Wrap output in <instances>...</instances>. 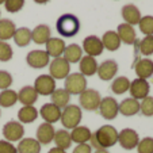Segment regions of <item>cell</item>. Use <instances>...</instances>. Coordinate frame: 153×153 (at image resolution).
<instances>
[{
  "mask_svg": "<svg viewBox=\"0 0 153 153\" xmlns=\"http://www.w3.org/2000/svg\"><path fill=\"white\" fill-rule=\"evenodd\" d=\"M91 146L95 149H108L118 142V130L111 125H103L91 136Z\"/></svg>",
  "mask_w": 153,
  "mask_h": 153,
  "instance_id": "6da1fadb",
  "label": "cell"
},
{
  "mask_svg": "<svg viewBox=\"0 0 153 153\" xmlns=\"http://www.w3.org/2000/svg\"><path fill=\"white\" fill-rule=\"evenodd\" d=\"M56 29L61 37L72 38L80 31V20L73 14H64L56 22Z\"/></svg>",
  "mask_w": 153,
  "mask_h": 153,
  "instance_id": "7a4b0ae2",
  "label": "cell"
},
{
  "mask_svg": "<svg viewBox=\"0 0 153 153\" xmlns=\"http://www.w3.org/2000/svg\"><path fill=\"white\" fill-rule=\"evenodd\" d=\"M83 118V113H81L80 106L77 104H68L65 108L61 111V123L65 127V130H72L79 126Z\"/></svg>",
  "mask_w": 153,
  "mask_h": 153,
  "instance_id": "3957f363",
  "label": "cell"
},
{
  "mask_svg": "<svg viewBox=\"0 0 153 153\" xmlns=\"http://www.w3.org/2000/svg\"><path fill=\"white\" fill-rule=\"evenodd\" d=\"M64 90L69 95H80L87 90V79L80 72L69 73L64 81Z\"/></svg>",
  "mask_w": 153,
  "mask_h": 153,
  "instance_id": "277c9868",
  "label": "cell"
},
{
  "mask_svg": "<svg viewBox=\"0 0 153 153\" xmlns=\"http://www.w3.org/2000/svg\"><path fill=\"white\" fill-rule=\"evenodd\" d=\"M80 108H84L87 111H96L99 108V104H100L102 96L99 94V91L92 90V88H87L85 91L80 94Z\"/></svg>",
  "mask_w": 153,
  "mask_h": 153,
  "instance_id": "5b68a950",
  "label": "cell"
},
{
  "mask_svg": "<svg viewBox=\"0 0 153 153\" xmlns=\"http://www.w3.org/2000/svg\"><path fill=\"white\" fill-rule=\"evenodd\" d=\"M69 73H71V64L64 57L53 58V61L49 64V75L54 80L67 79V76Z\"/></svg>",
  "mask_w": 153,
  "mask_h": 153,
  "instance_id": "8992f818",
  "label": "cell"
},
{
  "mask_svg": "<svg viewBox=\"0 0 153 153\" xmlns=\"http://www.w3.org/2000/svg\"><path fill=\"white\" fill-rule=\"evenodd\" d=\"M98 110L104 119L111 121V119H115L119 114V103L111 96H106V98H102Z\"/></svg>",
  "mask_w": 153,
  "mask_h": 153,
  "instance_id": "52a82bcc",
  "label": "cell"
},
{
  "mask_svg": "<svg viewBox=\"0 0 153 153\" xmlns=\"http://www.w3.org/2000/svg\"><path fill=\"white\" fill-rule=\"evenodd\" d=\"M3 136L6 141L15 142L20 141L25 136V127L23 125L18 121H10L3 126Z\"/></svg>",
  "mask_w": 153,
  "mask_h": 153,
  "instance_id": "ba28073f",
  "label": "cell"
},
{
  "mask_svg": "<svg viewBox=\"0 0 153 153\" xmlns=\"http://www.w3.org/2000/svg\"><path fill=\"white\" fill-rule=\"evenodd\" d=\"M138 142H140L138 133H137L134 129L126 127V129L118 131V144L121 145L123 149H126V150L134 149V148H137Z\"/></svg>",
  "mask_w": 153,
  "mask_h": 153,
  "instance_id": "9c48e42d",
  "label": "cell"
},
{
  "mask_svg": "<svg viewBox=\"0 0 153 153\" xmlns=\"http://www.w3.org/2000/svg\"><path fill=\"white\" fill-rule=\"evenodd\" d=\"M34 88L38 95L50 96L56 91V80L50 75H41L35 79Z\"/></svg>",
  "mask_w": 153,
  "mask_h": 153,
  "instance_id": "30bf717a",
  "label": "cell"
},
{
  "mask_svg": "<svg viewBox=\"0 0 153 153\" xmlns=\"http://www.w3.org/2000/svg\"><path fill=\"white\" fill-rule=\"evenodd\" d=\"M149 91H150V85L148 83V80L144 79H134L133 81H130V98H134L137 100H142L146 96H149Z\"/></svg>",
  "mask_w": 153,
  "mask_h": 153,
  "instance_id": "8fae6325",
  "label": "cell"
},
{
  "mask_svg": "<svg viewBox=\"0 0 153 153\" xmlns=\"http://www.w3.org/2000/svg\"><path fill=\"white\" fill-rule=\"evenodd\" d=\"M26 61L29 64V67L34 68V69H42L46 65L50 64V57L45 50H31L29 54L26 56Z\"/></svg>",
  "mask_w": 153,
  "mask_h": 153,
  "instance_id": "7c38bea8",
  "label": "cell"
},
{
  "mask_svg": "<svg viewBox=\"0 0 153 153\" xmlns=\"http://www.w3.org/2000/svg\"><path fill=\"white\" fill-rule=\"evenodd\" d=\"M81 49L87 53V56H91V57H98L103 53L104 48L102 39L96 35H90V37L84 38L83 41V48Z\"/></svg>",
  "mask_w": 153,
  "mask_h": 153,
  "instance_id": "4fadbf2b",
  "label": "cell"
},
{
  "mask_svg": "<svg viewBox=\"0 0 153 153\" xmlns=\"http://www.w3.org/2000/svg\"><path fill=\"white\" fill-rule=\"evenodd\" d=\"M117 72H118V64H117V61L106 60V61H103L100 65H98V72H96V75L99 76L100 80L108 81L115 77Z\"/></svg>",
  "mask_w": 153,
  "mask_h": 153,
  "instance_id": "5bb4252c",
  "label": "cell"
},
{
  "mask_svg": "<svg viewBox=\"0 0 153 153\" xmlns=\"http://www.w3.org/2000/svg\"><path fill=\"white\" fill-rule=\"evenodd\" d=\"M61 108L60 107H57L56 104L53 103H45L42 107H41V110L38 111V114H39L41 117H42V119L46 123H56L57 121H60L61 118Z\"/></svg>",
  "mask_w": 153,
  "mask_h": 153,
  "instance_id": "9a60e30c",
  "label": "cell"
},
{
  "mask_svg": "<svg viewBox=\"0 0 153 153\" xmlns=\"http://www.w3.org/2000/svg\"><path fill=\"white\" fill-rule=\"evenodd\" d=\"M54 134H56V130L53 127L52 123H46L43 122L38 126L37 129V141L39 142L41 145H48L50 142H53V138H54Z\"/></svg>",
  "mask_w": 153,
  "mask_h": 153,
  "instance_id": "2e32d148",
  "label": "cell"
},
{
  "mask_svg": "<svg viewBox=\"0 0 153 153\" xmlns=\"http://www.w3.org/2000/svg\"><path fill=\"white\" fill-rule=\"evenodd\" d=\"M134 71H136V75L138 79H146L152 77L153 76V61L149 58H141V60H137L134 64Z\"/></svg>",
  "mask_w": 153,
  "mask_h": 153,
  "instance_id": "e0dca14e",
  "label": "cell"
},
{
  "mask_svg": "<svg viewBox=\"0 0 153 153\" xmlns=\"http://www.w3.org/2000/svg\"><path fill=\"white\" fill-rule=\"evenodd\" d=\"M117 34H118L121 42L126 43V45H133L137 41V34L133 26H130L127 23H121L117 27Z\"/></svg>",
  "mask_w": 153,
  "mask_h": 153,
  "instance_id": "ac0fdd59",
  "label": "cell"
},
{
  "mask_svg": "<svg viewBox=\"0 0 153 153\" xmlns=\"http://www.w3.org/2000/svg\"><path fill=\"white\" fill-rule=\"evenodd\" d=\"M121 14H122V18L125 19V23L130 25V26L138 25L140 19H141V12H140L138 7H136L134 4L123 6L121 10Z\"/></svg>",
  "mask_w": 153,
  "mask_h": 153,
  "instance_id": "d6986e66",
  "label": "cell"
},
{
  "mask_svg": "<svg viewBox=\"0 0 153 153\" xmlns=\"http://www.w3.org/2000/svg\"><path fill=\"white\" fill-rule=\"evenodd\" d=\"M45 45H46V50H45V52L49 54V57H53V58L61 57V56L64 54L65 48H67L64 39H61V38H54V37L50 38Z\"/></svg>",
  "mask_w": 153,
  "mask_h": 153,
  "instance_id": "ffe728a7",
  "label": "cell"
},
{
  "mask_svg": "<svg viewBox=\"0 0 153 153\" xmlns=\"http://www.w3.org/2000/svg\"><path fill=\"white\" fill-rule=\"evenodd\" d=\"M52 38V30L48 25H38L31 30V41L37 45H45Z\"/></svg>",
  "mask_w": 153,
  "mask_h": 153,
  "instance_id": "44dd1931",
  "label": "cell"
},
{
  "mask_svg": "<svg viewBox=\"0 0 153 153\" xmlns=\"http://www.w3.org/2000/svg\"><path fill=\"white\" fill-rule=\"evenodd\" d=\"M38 94L35 91L34 87L26 85L23 88H20V91L18 92V102L23 104V106H34V103L38 100Z\"/></svg>",
  "mask_w": 153,
  "mask_h": 153,
  "instance_id": "7402d4cb",
  "label": "cell"
},
{
  "mask_svg": "<svg viewBox=\"0 0 153 153\" xmlns=\"http://www.w3.org/2000/svg\"><path fill=\"white\" fill-rule=\"evenodd\" d=\"M79 68H80V73L85 77L87 76H94L98 72V62H96L95 57L84 56L79 61Z\"/></svg>",
  "mask_w": 153,
  "mask_h": 153,
  "instance_id": "603a6c76",
  "label": "cell"
},
{
  "mask_svg": "<svg viewBox=\"0 0 153 153\" xmlns=\"http://www.w3.org/2000/svg\"><path fill=\"white\" fill-rule=\"evenodd\" d=\"M119 113L125 117H133L140 113V100L134 98H126L119 103Z\"/></svg>",
  "mask_w": 153,
  "mask_h": 153,
  "instance_id": "cb8c5ba5",
  "label": "cell"
},
{
  "mask_svg": "<svg viewBox=\"0 0 153 153\" xmlns=\"http://www.w3.org/2000/svg\"><path fill=\"white\" fill-rule=\"evenodd\" d=\"M91 130L87 126H80L79 125L77 127L72 129L71 131V138H72V142H76L77 145L80 144H88V141L91 140Z\"/></svg>",
  "mask_w": 153,
  "mask_h": 153,
  "instance_id": "d4e9b609",
  "label": "cell"
},
{
  "mask_svg": "<svg viewBox=\"0 0 153 153\" xmlns=\"http://www.w3.org/2000/svg\"><path fill=\"white\" fill-rule=\"evenodd\" d=\"M18 153H41V144L35 138H22L16 146Z\"/></svg>",
  "mask_w": 153,
  "mask_h": 153,
  "instance_id": "484cf974",
  "label": "cell"
},
{
  "mask_svg": "<svg viewBox=\"0 0 153 153\" xmlns=\"http://www.w3.org/2000/svg\"><path fill=\"white\" fill-rule=\"evenodd\" d=\"M100 39H102V43H103V48L110 50V52H115L121 46V39H119L117 31H113V30L106 31Z\"/></svg>",
  "mask_w": 153,
  "mask_h": 153,
  "instance_id": "4316f807",
  "label": "cell"
},
{
  "mask_svg": "<svg viewBox=\"0 0 153 153\" xmlns=\"http://www.w3.org/2000/svg\"><path fill=\"white\" fill-rule=\"evenodd\" d=\"M62 57L68 61L69 64H77L83 57V49L79 46L77 43H71L65 48Z\"/></svg>",
  "mask_w": 153,
  "mask_h": 153,
  "instance_id": "83f0119b",
  "label": "cell"
},
{
  "mask_svg": "<svg viewBox=\"0 0 153 153\" xmlns=\"http://www.w3.org/2000/svg\"><path fill=\"white\" fill-rule=\"evenodd\" d=\"M38 110L34 106H22L19 111H18V119L22 125L23 123H31L38 118Z\"/></svg>",
  "mask_w": 153,
  "mask_h": 153,
  "instance_id": "f1b7e54d",
  "label": "cell"
},
{
  "mask_svg": "<svg viewBox=\"0 0 153 153\" xmlns=\"http://www.w3.org/2000/svg\"><path fill=\"white\" fill-rule=\"evenodd\" d=\"M50 103L56 104L57 107H60L61 110L65 108V107L69 104V100H71V95L64 90V88H56V91L50 95Z\"/></svg>",
  "mask_w": 153,
  "mask_h": 153,
  "instance_id": "f546056e",
  "label": "cell"
},
{
  "mask_svg": "<svg viewBox=\"0 0 153 153\" xmlns=\"http://www.w3.org/2000/svg\"><path fill=\"white\" fill-rule=\"evenodd\" d=\"M53 142L56 144V146L60 148V149L67 150L71 148L72 145V138H71V133L65 129L57 130L54 134V138H53Z\"/></svg>",
  "mask_w": 153,
  "mask_h": 153,
  "instance_id": "4dcf8cb0",
  "label": "cell"
},
{
  "mask_svg": "<svg viewBox=\"0 0 153 153\" xmlns=\"http://www.w3.org/2000/svg\"><path fill=\"white\" fill-rule=\"evenodd\" d=\"M16 26L11 19H0V41H8L14 37Z\"/></svg>",
  "mask_w": 153,
  "mask_h": 153,
  "instance_id": "1f68e13d",
  "label": "cell"
},
{
  "mask_svg": "<svg viewBox=\"0 0 153 153\" xmlns=\"http://www.w3.org/2000/svg\"><path fill=\"white\" fill-rule=\"evenodd\" d=\"M12 38H14L15 43H16L18 46L25 48V46H27V45L31 42V30L27 29V27H20V29H16Z\"/></svg>",
  "mask_w": 153,
  "mask_h": 153,
  "instance_id": "d6a6232c",
  "label": "cell"
},
{
  "mask_svg": "<svg viewBox=\"0 0 153 153\" xmlns=\"http://www.w3.org/2000/svg\"><path fill=\"white\" fill-rule=\"evenodd\" d=\"M129 88H130V80L126 76H118L111 83V91L115 95H122V94L127 92Z\"/></svg>",
  "mask_w": 153,
  "mask_h": 153,
  "instance_id": "836d02e7",
  "label": "cell"
},
{
  "mask_svg": "<svg viewBox=\"0 0 153 153\" xmlns=\"http://www.w3.org/2000/svg\"><path fill=\"white\" fill-rule=\"evenodd\" d=\"M18 103V92L12 90H4L0 92V107L3 108H8Z\"/></svg>",
  "mask_w": 153,
  "mask_h": 153,
  "instance_id": "e575fe53",
  "label": "cell"
},
{
  "mask_svg": "<svg viewBox=\"0 0 153 153\" xmlns=\"http://www.w3.org/2000/svg\"><path fill=\"white\" fill-rule=\"evenodd\" d=\"M140 26V31L142 34L146 35H153V16L152 15H145V16H141L138 22Z\"/></svg>",
  "mask_w": 153,
  "mask_h": 153,
  "instance_id": "d590c367",
  "label": "cell"
},
{
  "mask_svg": "<svg viewBox=\"0 0 153 153\" xmlns=\"http://www.w3.org/2000/svg\"><path fill=\"white\" fill-rule=\"evenodd\" d=\"M138 49L142 56L153 54V35H146L138 42Z\"/></svg>",
  "mask_w": 153,
  "mask_h": 153,
  "instance_id": "8d00e7d4",
  "label": "cell"
},
{
  "mask_svg": "<svg viewBox=\"0 0 153 153\" xmlns=\"http://www.w3.org/2000/svg\"><path fill=\"white\" fill-rule=\"evenodd\" d=\"M140 113L145 117H153V96H146L140 102Z\"/></svg>",
  "mask_w": 153,
  "mask_h": 153,
  "instance_id": "74e56055",
  "label": "cell"
},
{
  "mask_svg": "<svg viewBox=\"0 0 153 153\" xmlns=\"http://www.w3.org/2000/svg\"><path fill=\"white\" fill-rule=\"evenodd\" d=\"M12 56H14L12 48L6 41H0V61L1 62H7V61H10L12 58Z\"/></svg>",
  "mask_w": 153,
  "mask_h": 153,
  "instance_id": "f35d334b",
  "label": "cell"
},
{
  "mask_svg": "<svg viewBox=\"0 0 153 153\" xmlns=\"http://www.w3.org/2000/svg\"><path fill=\"white\" fill-rule=\"evenodd\" d=\"M137 152L138 153H153V138L152 137H145L140 140L137 145Z\"/></svg>",
  "mask_w": 153,
  "mask_h": 153,
  "instance_id": "ab89813d",
  "label": "cell"
},
{
  "mask_svg": "<svg viewBox=\"0 0 153 153\" xmlns=\"http://www.w3.org/2000/svg\"><path fill=\"white\" fill-rule=\"evenodd\" d=\"M25 6V0H6L4 1V7L8 12H19Z\"/></svg>",
  "mask_w": 153,
  "mask_h": 153,
  "instance_id": "60d3db41",
  "label": "cell"
},
{
  "mask_svg": "<svg viewBox=\"0 0 153 153\" xmlns=\"http://www.w3.org/2000/svg\"><path fill=\"white\" fill-rule=\"evenodd\" d=\"M12 76L10 72L7 71H0V90H8L10 87L12 85Z\"/></svg>",
  "mask_w": 153,
  "mask_h": 153,
  "instance_id": "b9f144b4",
  "label": "cell"
},
{
  "mask_svg": "<svg viewBox=\"0 0 153 153\" xmlns=\"http://www.w3.org/2000/svg\"><path fill=\"white\" fill-rule=\"evenodd\" d=\"M0 153H18L16 146L6 140H0Z\"/></svg>",
  "mask_w": 153,
  "mask_h": 153,
  "instance_id": "7bdbcfd3",
  "label": "cell"
},
{
  "mask_svg": "<svg viewBox=\"0 0 153 153\" xmlns=\"http://www.w3.org/2000/svg\"><path fill=\"white\" fill-rule=\"evenodd\" d=\"M72 153H92V146L90 144H80L73 149Z\"/></svg>",
  "mask_w": 153,
  "mask_h": 153,
  "instance_id": "ee69618b",
  "label": "cell"
},
{
  "mask_svg": "<svg viewBox=\"0 0 153 153\" xmlns=\"http://www.w3.org/2000/svg\"><path fill=\"white\" fill-rule=\"evenodd\" d=\"M48 153H67V150H64V149H60V148H57V146H54V148H52V149L49 150Z\"/></svg>",
  "mask_w": 153,
  "mask_h": 153,
  "instance_id": "f6af8a7d",
  "label": "cell"
},
{
  "mask_svg": "<svg viewBox=\"0 0 153 153\" xmlns=\"http://www.w3.org/2000/svg\"><path fill=\"white\" fill-rule=\"evenodd\" d=\"M37 4H46L48 1H50V0H34Z\"/></svg>",
  "mask_w": 153,
  "mask_h": 153,
  "instance_id": "bcb514c9",
  "label": "cell"
},
{
  "mask_svg": "<svg viewBox=\"0 0 153 153\" xmlns=\"http://www.w3.org/2000/svg\"><path fill=\"white\" fill-rule=\"evenodd\" d=\"M94 153H110V152H108L107 149H96Z\"/></svg>",
  "mask_w": 153,
  "mask_h": 153,
  "instance_id": "7dc6e473",
  "label": "cell"
},
{
  "mask_svg": "<svg viewBox=\"0 0 153 153\" xmlns=\"http://www.w3.org/2000/svg\"><path fill=\"white\" fill-rule=\"evenodd\" d=\"M4 1H6V0H0V4H4Z\"/></svg>",
  "mask_w": 153,
  "mask_h": 153,
  "instance_id": "c3c4849f",
  "label": "cell"
},
{
  "mask_svg": "<svg viewBox=\"0 0 153 153\" xmlns=\"http://www.w3.org/2000/svg\"><path fill=\"white\" fill-rule=\"evenodd\" d=\"M0 114H1V113H0Z\"/></svg>",
  "mask_w": 153,
  "mask_h": 153,
  "instance_id": "681fc988",
  "label": "cell"
}]
</instances>
